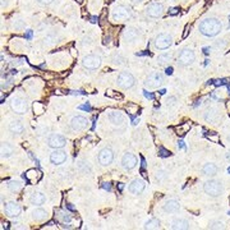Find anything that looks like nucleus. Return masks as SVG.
Listing matches in <instances>:
<instances>
[{"mask_svg": "<svg viewBox=\"0 0 230 230\" xmlns=\"http://www.w3.org/2000/svg\"><path fill=\"white\" fill-rule=\"evenodd\" d=\"M221 31V22L216 18H207L199 23V32L207 37H213Z\"/></svg>", "mask_w": 230, "mask_h": 230, "instance_id": "1", "label": "nucleus"}, {"mask_svg": "<svg viewBox=\"0 0 230 230\" xmlns=\"http://www.w3.org/2000/svg\"><path fill=\"white\" fill-rule=\"evenodd\" d=\"M203 191L206 194L211 197H219L223 193L224 188H223V184L218 180H208L203 184Z\"/></svg>", "mask_w": 230, "mask_h": 230, "instance_id": "2", "label": "nucleus"}, {"mask_svg": "<svg viewBox=\"0 0 230 230\" xmlns=\"http://www.w3.org/2000/svg\"><path fill=\"white\" fill-rule=\"evenodd\" d=\"M134 82H136V81H134V77L130 73H128V72H121L118 76V79H116L118 86L120 88H124V90L133 87L134 86Z\"/></svg>", "mask_w": 230, "mask_h": 230, "instance_id": "3", "label": "nucleus"}, {"mask_svg": "<svg viewBox=\"0 0 230 230\" xmlns=\"http://www.w3.org/2000/svg\"><path fill=\"white\" fill-rule=\"evenodd\" d=\"M97 160L100 162V165L109 166L111 162H113V160H114V152H113V150H111V148H109V147L102 148V150L99 152Z\"/></svg>", "mask_w": 230, "mask_h": 230, "instance_id": "4", "label": "nucleus"}, {"mask_svg": "<svg viewBox=\"0 0 230 230\" xmlns=\"http://www.w3.org/2000/svg\"><path fill=\"white\" fill-rule=\"evenodd\" d=\"M130 17H132V10H130V8H128L125 5H118L114 9V13H113L114 21H127Z\"/></svg>", "mask_w": 230, "mask_h": 230, "instance_id": "5", "label": "nucleus"}, {"mask_svg": "<svg viewBox=\"0 0 230 230\" xmlns=\"http://www.w3.org/2000/svg\"><path fill=\"white\" fill-rule=\"evenodd\" d=\"M10 109L16 114H24V113H27V110H28V102H27L24 99L16 97V99H13L12 102H10Z\"/></svg>", "mask_w": 230, "mask_h": 230, "instance_id": "6", "label": "nucleus"}, {"mask_svg": "<svg viewBox=\"0 0 230 230\" xmlns=\"http://www.w3.org/2000/svg\"><path fill=\"white\" fill-rule=\"evenodd\" d=\"M82 65L88 71H95L100 68L101 65V58L99 55H87L82 60Z\"/></svg>", "mask_w": 230, "mask_h": 230, "instance_id": "7", "label": "nucleus"}, {"mask_svg": "<svg viewBox=\"0 0 230 230\" xmlns=\"http://www.w3.org/2000/svg\"><path fill=\"white\" fill-rule=\"evenodd\" d=\"M173 44V37L168 33H161L155 38V46L159 50H165Z\"/></svg>", "mask_w": 230, "mask_h": 230, "instance_id": "8", "label": "nucleus"}, {"mask_svg": "<svg viewBox=\"0 0 230 230\" xmlns=\"http://www.w3.org/2000/svg\"><path fill=\"white\" fill-rule=\"evenodd\" d=\"M47 144H49V147L54 148V150L63 148L66 144V138L63 137L61 134H51L47 138Z\"/></svg>", "mask_w": 230, "mask_h": 230, "instance_id": "9", "label": "nucleus"}, {"mask_svg": "<svg viewBox=\"0 0 230 230\" xmlns=\"http://www.w3.org/2000/svg\"><path fill=\"white\" fill-rule=\"evenodd\" d=\"M71 128L76 132H79V130H85L88 128V120L85 118V116H81V115H77L74 116L72 120H71Z\"/></svg>", "mask_w": 230, "mask_h": 230, "instance_id": "10", "label": "nucleus"}, {"mask_svg": "<svg viewBox=\"0 0 230 230\" xmlns=\"http://www.w3.org/2000/svg\"><path fill=\"white\" fill-rule=\"evenodd\" d=\"M194 52L191 49H184L180 51L179 58H178V63L180 65H189L194 61Z\"/></svg>", "mask_w": 230, "mask_h": 230, "instance_id": "11", "label": "nucleus"}, {"mask_svg": "<svg viewBox=\"0 0 230 230\" xmlns=\"http://www.w3.org/2000/svg\"><path fill=\"white\" fill-rule=\"evenodd\" d=\"M137 164H138L137 157L134 156L133 154H130V152L125 154L123 156V159H121V166H123L125 170H133L134 168L137 166Z\"/></svg>", "mask_w": 230, "mask_h": 230, "instance_id": "12", "label": "nucleus"}, {"mask_svg": "<svg viewBox=\"0 0 230 230\" xmlns=\"http://www.w3.org/2000/svg\"><path fill=\"white\" fill-rule=\"evenodd\" d=\"M50 161L54 165H61L66 161V152L63 151L61 148H58L55 150L51 155H50Z\"/></svg>", "mask_w": 230, "mask_h": 230, "instance_id": "13", "label": "nucleus"}, {"mask_svg": "<svg viewBox=\"0 0 230 230\" xmlns=\"http://www.w3.org/2000/svg\"><path fill=\"white\" fill-rule=\"evenodd\" d=\"M4 211L9 218H17L21 213V206L16 202H8L4 206Z\"/></svg>", "mask_w": 230, "mask_h": 230, "instance_id": "14", "label": "nucleus"}, {"mask_svg": "<svg viewBox=\"0 0 230 230\" xmlns=\"http://www.w3.org/2000/svg\"><path fill=\"white\" fill-rule=\"evenodd\" d=\"M162 82H164V76H162L161 73H154L146 79L144 85L148 86V87L155 88V87H159Z\"/></svg>", "mask_w": 230, "mask_h": 230, "instance_id": "15", "label": "nucleus"}, {"mask_svg": "<svg viewBox=\"0 0 230 230\" xmlns=\"http://www.w3.org/2000/svg\"><path fill=\"white\" fill-rule=\"evenodd\" d=\"M162 10H164V7H162V4L152 3V4H150V5L147 7L146 13H147V16H150L152 18H159L162 14Z\"/></svg>", "mask_w": 230, "mask_h": 230, "instance_id": "16", "label": "nucleus"}, {"mask_svg": "<svg viewBox=\"0 0 230 230\" xmlns=\"http://www.w3.org/2000/svg\"><path fill=\"white\" fill-rule=\"evenodd\" d=\"M146 188V183L141 179H134L130 184H129V192L133 194H141Z\"/></svg>", "mask_w": 230, "mask_h": 230, "instance_id": "17", "label": "nucleus"}, {"mask_svg": "<svg viewBox=\"0 0 230 230\" xmlns=\"http://www.w3.org/2000/svg\"><path fill=\"white\" fill-rule=\"evenodd\" d=\"M179 208H180L179 202L177 199H174V198L168 199L165 202V205L162 206V210H164L165 212H168V213H177L179 211Z\"/></svg>", "mask_w": 230, "mask_h": 230, "instance_id": "18", "label": "nucleus"}, {"mask_svg": "<svg viewBox=\"0 0 230 230\" xmlns=\"http://www.w3.org/2000/svg\"><path fill=\"white\" fill-rule=\"evenodd\" d=\"M107 118H109V120L111 121V123L114 124V125H123L124 124V115L121 114L120 111H115V110H113V111H109V114H107Z\"/></svg>", "mask_w": 230, "mask_h": 230, "instance_id": "19", "label": "nucleus"}, {"mask_svg": "<svg viewBox=\"0 0 230 230\" xmlns=\"http://www.w3.org/2000/svg\"><path fill=\"white\" fill-rule=\"evenodd\" d=\"M24 178L28 180V183L35 184V183H37L40 179L42 178V174H41V171H38V170H36V169H30L26 173Z\"/></svg>", "mask_w": 230, "mask_h": 230, "instance_id": "20", "label": "nucleus"}, {"mask_svg": "<svg viewBox=\"0 0 230 230\" xmlns=\"http://www.w3.org/2000/svg\"><path fill=\"white\" fill-rule=\"evenodd\" d=\"M170 225H171V229H175V230H183V229H189L191 228V224H189V221L188 220H185V219H174L171 223H170Z\"/></svg>", "mask_w": 230, "mask_h": 230, "instance_id": "21", "label": "nucleus"}, {"mask_svg": "<svg viewBox=\"0 0 230 230\" xmlns=\"http://www.w3.org/2000/svg\"><path fill=\"white\" fill-rule=\"evenodd\" d=\"M30 201H31V203L35 205V206H41V205L45 203L46 197H45V194L41 193V192H33V193L31 194Z\"/></svg>", "mask_w": 230, "mask_h": 230, "instance_id": "22", "label": "nucleus"}, {"mask_svg": "<svg viewBox=\"0 0 230 230\" xmlns=\"http://www.w3.org/2000/svg\"><path fill=\"white\" fill-rule=\"evenodd\" d=\"M202 174L206 175V177H215L218 174V166L212 164V162H208L202 168Z\"/></svg>", "mask_w": 230, "mask_h": 230, "instance_id": "23", "label": "nucleus"}, {"mask_svg": "<svg viewBox=\"0 0 230 230\" xmlns=\"http://www.w3.org/2000/svg\"><path fill=\"white\" fill-rule=\"evenodd\" d=\"M55 219L58 221H60L61 224H69L72 221L71 215H68L66 212H63L60 210H55Z\"/></svg>", "mask_w": 230, "mask_h": 230, "instance_id": "24", "label": "nucleus"}, {"mask_svg": "<svg viewBox=\"0 0 230 230\" xmlns=\"http://www.w3.org/2000/svg\"><path fill=\"white\" fill-rule=\"evenodd\" d=\"M138 36H139V33H138V31L136 28H127L124 31V33H123L124 40H125V41H129V42L134 41V40H136Z\"/></svg>", "mask_w": 230, "mask_h": 230, "instance_id": "25", "label": "nucleus"}, {"mask_svg": "<svg viewBox=\"0 0 230 230\" xmlns=\"http://www.w3.org/2000/svg\"><path fill=\"white\" fill-rule=\"evenodd\" d=\"M23 129H24L23 124L21 123V121H18V120L12 121V123L9 124V130L12 133H14V134H21L23 132Z\"/></svg>", "mask_w": 230, "mask_h": 230, "instance_id": "26", "label": "nucleus"}, {"mask_svg": "<svg viewBox=\"0 0 230 230\" xmlns=\"http://www.w3.org/2000/svg\"><path fill=\"white\" fill-rule=\"evenodd\" d=\"M0 152H2V157L3 159H7V157H9L13 154V148H12V146L9 143L3 142L2 147H0Z\"/></svg>", "mask_w": 230, "mask_h": 230, "instance_id": "27", "label": "nucleus"}, {"mask_svg": "<svg viewBox=\"0 0 230 230\" xmlns=\"http://www.w3.org/2000/svg\"><path fill=\"white\" fill-rule=\"evenodd\" d=\"M33 219L36 221H44L45 219H47V212L44 208H37L33 211Z\"/></svg>", "mask_w": 230, "mask_h": 230, "instance_id": "28", "label": "nucleus"}, {"mask_svg": "<svg viewBox=\"0 0 230 230\" xmlns=\"http://www.w3.org/2000/svg\"><path fill=\"white\" fill-rule=\"evenodd\" d=\"M205 120L208 121V123H215V121L218 120V113H216V110L215 109L207 110L205 114Z\"/></svg>", "mask_w": 230, "mask_h": 230, "instance_id": "29", "label": "nucleus"}, {"mask_svg": "<svg viewBox=\"0 0 230 230\" xmlns=\"http://www.w3.org/2000/svg\"><path fill=\"white\" fill-rule=\"evenodd\" d=\"M22 183L21 182H18V180H12V182H9V184H8V188L10 189L12 192H14V193H18V192H21V189H22Z\"/></svg>", "mask_w": 230, "mask_h": 230, "instance_id": "30", "label": "nucleus"}, {"mask_svg": "<svg viewBox=\"0 0 230 230\" xmlns=\"http://www.w3.org/2000/svg\"><path fill=\"white\" fill-rule=\"evenodd\" d=\"M191 121H189V123H184V124H182V125H179L178 128H177V134L178 136H184V134L191 129Z\"/></svg>", "mask_w": 230, "mask_h": 230, "instance_id": "31", "label": "nucleus"}, {"mask_svg": "<svg viewBox=\"0 0 230 230\" xmlns=\"http://www.w3.org/2000/svg\"><path fill=\"white\" fill-rule=\"evenodd\" d=\"M160 226L161 224H160V220L157 219H151L144 224V229H159Z\"/></svg>", "mask_w": 230, "mask_h": 230, "instance_id": "32", "label": "nucleus"}, {"mask_svg": "<svg viewBox=\"0 0 230 230\" xmlns=\"http://www.w3.org/2000/svg\"><path fill=\"white\" fill-rule=\"evenodd\" d=\"M171 60V54H161V55L157 58V63L160 65H165Z\"/></svg>", "mask_w": 230, "mask_h": 230, "instance_id": "33", "label": "nucleus"}, {"mask_svg": "<svg viewBox=\"0 0 230 230\" xmlns=\"http://www.w3.org/2000/svg\"><path fill=\"white\" fill-rule=\"evenodd\" d=\"M33 111L36 115H41L45 111V106L41 102H35L33 104Z\"/></svg>", "mask_w": 230, "mask_h": 230, "instance_id": "34", "label": "nucleus"}, {"mask_svg": "<svg viewBox=\"0 0 230 230\" xmlns=\"http://www.w3.org/2000/svg\"><path fill=\"white\" fill-rule=\"evenodd\" d=\"M78 170H79V171H82L83 174H87V173H90V171H91L90 166L86 164V162H83V161L78 162Z\"/></svg>", "mask_w": 230, "mask_h": 230, "instance_id": "35", "label": "nucleus"}, {"mask_svg": "<svg viewBox=\"0 0 230 230\" xmlns=\"http://www.w3.org/2000/svg\"><path fill=\"white\" fill-rule=\"evenodd\" d=\"M208 228H210V229H224L225 225H224L223 221H212V223L208 225Z\"/></svg>", "mask_w": 230, "mask_h": 230, "instance_id": "36", "label": "nucleus"}, {"mask_svg": "<svg viewBox=\"0 0 230 230\" xmlns=\"http://www.w3.org/2000/svg\"><path fill=\"white\" fill-rule=\"evenodd\" d=\"M159 155H160L161 157H168V156L171 155V152L168 151L166 148H164V147H160V148H159Z\"/></svg>", "mask_w": 230, "mask_h": 230, "instance_id": "37", "label": "nucleus"}, {"mask_svg": "<svg viewBox=\"0 0 230 230\" xmlns=\"http://www.w3.org/2000/svg\"><path fill=\"white\" fill-rule=\"evenodd\" d=\"M106 96H109V97H114V99H123V96L121 95H116V93H114V91H107L106 92Z\"/></svg>", "mask_w": 230, "mask_h": 230, "instance_id": "38", "label": "nucleus"}, {"mask_svg": "<svg viewBox=\"0 0 230 230\" xmlns=\"http://www.w3.org/2000/svg\"><path fill=\"white\" fill-rule=\"evenodd\" d=\"M78 109L85 110V111H91V110H92V107H91V105H90V104H83V105L78 106Z\"/></svg>", "mask_w": 230, "mask_h": 230, "instance_id": "39", "label": "nucleus"}, {"mask_svg": "<svg viewBox=\"0 0 230 230\" xmlns=\"http://www.w3.org/2000/svg\"><path fill=\"white\" fill-rule=\"evenodd\" d=\"M143 95H144V97H146V99H150V100H154V99H155V95H154V93H151V92H148L147 90H144V91H143Z\"/></svg>", "mask_w": 230, "mask_h": 230, "instance_id": "40", "label": "nucleus"}, {"mask_svg": "<svg viewBox=\"0 0 230 230\" xmlns=\"http://www.w3.org/2000/svg\"><path fill=\"white\" fill-rule=\"evenodd\" d=\"M32 36H33V31L32 30H27L26 33H24V37L27 40H32Z\"/></svg>", "mask_w": 230, "mask_h": 230, "instance_id": "41", "label": "nucleus"}, {"mask_svg": "<svg viewBox=\"0 0 230 230\" xmlns=\"http://www.w3.org/2000/svg\"><path fill=\"white\" fill-rule=\"evenodd\" d=\"M179 13V8H171L170 10H169V14L170 16H177Z\"/></svg>", "mask_w": 230, "mask_h": 230, "instance_id": "42", "label": "nucleus"}, {"mask_svg": "<svg viewBox=\"0 0 230 230\" xmlns=\"http://www.w3.org/2000/svg\"><path fill=\"white\" fill-rule=\"evenodd\" d=\"M156 178H157V180H162L165 178V173L164 171H159L157 175H156Z\"/></svg>", "mask_w": 230, "mask_h": 230, "instance_id": "43", "label": "nucleus"}, {"mask_svg": "<svg viewBox=\"0 0 230 230\" xmlns=\"http://www.w3.org/2000/svg\"><path fill=\"white\" fill-rule=\"evenodd\" d=\"M102 188L104 189H106V191H111V184L110 183H102Z\"/></svg>", "mask_w": 230, "mask_h": 230, "instance_id": "44", "label": "nucleus"}, {"mask_svg": "<svg viewBox=\"0 0 230 230\" xmlns=\"http://www.w3.org/2000/svg\"><path fill=\"white\" fill-rule=\"evenodd\" d=\"M189 28H191V26H189V24H187V26H185V28H184V33H183V38H185V37L188 36V31H189Z\"/></svg>", "mask_w": 230, "mask_h": 230, "instance_id": "45", "label": "nucleus"}, {"mask_svg": "<svg viewBox=\"0 0 230 230\" xmlns=\"http://www.w3.org/2000/svg\"><path fill=\"white\" fill-rule=\"evenodd\" d=\"M225 83H226L225 79H219V81H216V82H215L216 86H223V85H225Z\"/></svg>", "mask_w": 230, "mask_h": 230, "instance_id": "46", "label": "nucleus"}, {"mask_svg": "<svg viewBox=\"0 0 230 230\" xmlns=\"http://www.w3.org/2000/svg\"><path fill=\"white\" fill-rule=\"evenodd\" d=\"M38 3H41V4H45V5H47V4H50V3H52V0H37Z\"/></svg>", "mask_w": 230, "mask_h": 230, "instance_id": "47", "label": "nucleus"}, {"mask_svg": "<svg viewBox=\"0 0 230 230\" xmlns=\"http://www.w3.org/2000/svg\"><path fill=\"white\" fill-rule=\"evenodd\" d=\"M208 139H211L213 142H219V137L216 136V134H215V136H208Z\"/></svg>", "mask_w": 230, "mask_h": 230, "instance_id": "48", "label": "nucleus"}, {"mask_svg": "<svg viewBox=\"0 0 230 230\" xmlns=\"http://www.w3.org/2000/svg\"><path fill=\"white\" fill-rule=\"evenodd\" d=\"M165 72H166V74H168V76H170V74H173V68H171V66H169V68H166V71H165Z\"/></svg>", "mask_w": 230, "mask_h": 230, "instance_id": "49", "label": "nucleus"}, {"mask_svg": "<svg viewBox=\"0 0 230 230\" xmlns=\"http://www.w3.org/2000/svg\"><path fill=\"white\" fill-rule=\"evenodd\" d=\"M178 147H179V148H185L184 142H183V141H179V142H178Z\"/></svg>", "mask_w": 230, "mask_h": 230, "instance_id": "50", "label": "nucleus"}, {"mask_svg": "<svg viewBox=\"0 0 230 230\" xmlns=\"http://www.w3.org/2000/svg\"><path fill=\"white\" fill-rule=\"evenodd\" d=\"M66 208H68V210H71V211H74V210H76V208H74V206H72L71 203H68V205H66Z\"/></svg>", "mask_w": 230, "mask_h": 230, "instance_id": "51", "label": "nucleus"}, {"mask_svg": "<svg viewBox=\"0 0 230 230\" xmlns=\"http://www.w3.org/2000/svg\"><path fill=\"white\" fill-rule=\"evenodd\" d=\"M203 52L206 54V55H208V54H210V47H203Z\"/></svg>", "mask_w": 230, "mask_h": 230, "instance_id": "52", "label": "nucleus"}, {"mask_svg": "<svg viewBox=\"0 0 230 230\" xmlns=\"http://www.w3.org/2000/svg\"><path fill=\"white\" fill-rule=\"evenodd\" d=\"M141 160H142V168H146V161H144V159L141 157Z\"/></svg>", "mask_w": 230, "mask_h": 230, "instance_id": "53", "label": "nucleus"}, {"mask_svg": "<svg viewBox=\"0 0 230 230\" xmlns=\"http://www.w3.org/2000/svg\"><path fill=\"white\" fill-rule=\"evenodd\" d=\"M173 101H175V97H171V99H168V102L173 104Z\"/></svg>", "mask_w": 230, "mask_h": 230, "instance_id": "54", "label": "nucleus"}, {"mask_svg": "<svg viewBox=\"0 0 230 230\" xmlns=\"http://www.w3.org/2000/svg\"><path fill=\"white\" fill-rule=\"evenodd\" d=\"M123 188H124V184H123V183H119V189H120V191H121Z\"/></svg>", "mask_w": 230, "mask_h": 230, "instance_id": "55", "label": "nucleus"}, {"mask_svg": "<svg viewBox=\"0 0 230 230\" xmlns=\"http://www.w3.org/2000/svg\"><path fill=\"white\" fill-rule=\"evenodd\" d=\"M226 160L230 162V152H228V154H226Z\"/></svg>", "mask_w": 230, "mask_h": 230, "instance_id": "56", "label": "nucleus"}, {"mask_svg": "<svg viewBox=\"0 0 230 230\" xmlns=\"http://www.w3.org/2000/svg\"><path fill=\"white\" fill-rule=\"evenodd\" d=\"M166 92V90H160V95H164Z\"/></svg>", "mask_w": 230, "mask_h": 230, "instance_id": "57", "label": "nucleus"}, {"mask_svg": "<svg viewBox=\"0 0 230 230\" xmlns=\"http://www.w3.org/2000/svg\"><path fill=\"white\" fill-rule=\"evenodd\" d=\"M132 2H133V3H141L142 0H132Z\"/></svg>", "mask_w": 230, "mask_h": 230, "instance_id": "58", "label": "nucleus"}, {"mask_svg": "<svg viewBox=\"0 0 230 230\" xmlns=\"http://www.w3.org/2000/svg\"><path fill=\"white\" fill-rule=\"evenodd\" d=\"M91 19H92V22H97V21H96V19H97V18H96V17H92V18H91Z\"/></svg>", "mask_w": 230, "mask_h": 230, "instance_id": "59", "label": "nucleus"}, {"mask_svg": "<svg viewBox=\"0 0 230 230\" xmlns=\"http://www.w3.org/2000/svg\"><path fill=\"white\" fill-rule=\"evenodd\" d=\"M228 171H229V174H230V168H229V169H228Z\"/></svg>", "mask_w": 230, "mask_h": 230, "instance_id": "60", "label": "nucleus"}, {"mask_svg": "<svg viewBox=\"0 0 230 230\" xmlns=\"http://www.w3.org/2000/svg\"><path fill=\"white\" fill-rule=\"evenodd\" d=\"M229 202H230V198H229Z\"/></svg>", "mask_w": 230, "mask_h": 230, "instance_id": "61", "label": "nucleus"}]
</instances>
